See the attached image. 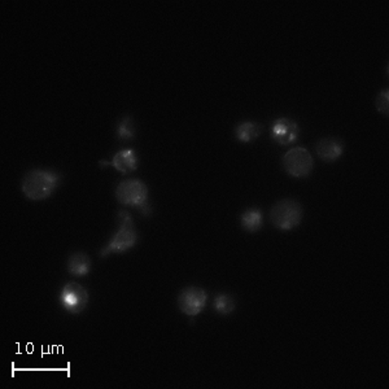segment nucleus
Instances as JSON below:
<instances>
[{
    "label": "nucleus",
    "instance_id": "f257e3e1",
    "mask_svg": "<svg viewBox=\"0 0 389 389\" xmlns=\"http://www.w3.org/2000/svg\"><path fill=\"white\" fill-rule=\"evenodd\" d=\"M60 180L61 176L55 170L33 169L23 176V195L30 200H45L55 192Z\"/></svg>",
    "mask_w": 389,
    "mask_h": 389
},
{
    "label": "nucleus",
    "instance_id": "f03ea898",
    "mask_svg": "<svg viewBox=\"0 0 389 389\" xmlns=\"http://www.w3.org/2000/svg\"><path fill=\"white\" fill-rule=\"evenodd\" d=\"M118 230L113 235L111 242L101 249V256L112 253H123L132 249L138 242V233L134 226V220L129 211H118Z\"/></svg>",
    "mask_w": 389,
    "mask_h": 389
},
{
    "label": "nucleus",
    "instance_id": "7ed1b4c3",
    "mask_svg": "<svg viewBox=\"0 0 389 389\" xmlns=\"http://www.w3.org/2000/svg\"><path fill=\"white\" fill-rule=\"evenodd\" d=\"M116 198L123 205L135 207L143 215L151 214V207L148 204V189L140 179H126L116 189Z\"/></svg>",
    "mask_w": 389,
    "mask_h": 389
},
{
    "label": "nucleus",
    "instance_id": "20e7f679",
    "mask_svg": "<svg viewBox=\"0 0 389 389\" xmlns=\"http://www.w3.org/2000/svg\"><path fill=\"white\" fill-rule=\"evenodd\" d=\"M270 220L280 230H292L297 227L302 220L300 202L292 199H284L274 204L270 211Z\"/></svg>",
    "mask_w": 389,
    "mask_h": 389
},
{
    "label": "nucleus",
    "instance_id": "39448f33",
    "mask_svg": "<svg viewBox=\"0 0 389 389\" xmlns=\"http://www.w3.org/2000/svg\"><path fill=\"white\" fill-rule=\"evenodd\" d=\"M59 301L61 308L67 313L81 314L89 305V292L77 282H69L60 291Z\"/></svg>",
    "mask_w": 389,
    "mask_h": 389
},
{
    "label": "nucleus",
    "instance_id": "423d86ee",
    "mask_svg": "<svg viewBox=\"0 0 389 389\" xmlns=\"http://www.w3.org/2000/svg\"><path fill=\"white\" fill-rule=\"evenodd\" d=\"M283 167L289 176L295 178H305L311 176L314 160L308 149L304 147H296L283 156Z\"/></svg>",
    "mask_w": 389,
    "mask_h": 389
},
{
    "label": "nucleus",
    "instance_id": "0eeeda50",
    "mask_svg": "<svg viewBox=\"0 0 389 389\" xmlns=\"http://www.w3.org/2000/svg\"><path fill=\"white\" fill-rule=\"evenodd\" d=\"M208 300V295L200 287L191 286L187 288L182 289L178 296V306L182 313L189 317H196L204 311Z\"/></svg>",
    "mask_w": 389,
    "mask_h": 389
},
{
    "label": "nucleus",
    "instance_id": "6e6552de",
    "mask_svg": "<svg viewBox=\"0 0 389 389\" xmlns=\"http://www.w3.org/2000/svg\"><path fill=\"white\" fill-rule=\"evenodd\" d=\"M299 125L293 120L282 117L275 120L271 126V138L280 145L295 143L299 139Z\"/></svg>",
    "mask_w": 389,
    "mask_h": 389
},
{
    "label": "nucleus",
    "instance_id": "1a4fd4ad",
    "mask_svg": "<svg viewBox=\"0 0 389 389\" xmlns=\"http://www.w3.org/2000/svg\"><path fill=\"white\" fill-rule=\"evenodd\" d=\"M315 151L324 162H335L344 152V143L336 138H324L315 145Z\"/></svg>",
    "mask_w": 389,
    "mask_h": 389
},
{
    "label": "nucleus",
    "instance_id": "9d476101",
    "mask_svg": "<svg viewBox=\"0 0 389 389\" xmlns=\"http://www.w3.org/2000/svg\"><path fill=\"white\" fill-rule=\"evenodd\" d=\"M101 165H111V167H116L120 173L129 174L138 169V156L134 149L127 148V149L118 151L116 155L113 156L111 162L101 161Z\"/></svg>",
    "mask_w": 389,
    "mask_h": 389
},
{
    "label": "nucleus",
    "instance_id": "9b49d317",
    "mask_svg": "<svg viewBox=\"0 0 389 389\" xmlns=\"http://www.w3.org/2000/svg\"><path fill=\"white\" fill-rule=\"evenodd\" d=\"M67 273L73 277H86L91 270V260L83 252H76L67 258Z\"/></svg>",
    "mask_w": 389,
    "mask_h": 389
},
{
    "label": "nucleus",
    "instance_id": "f8f14e48",
    "mask_svg": "<svg viewBox=\"0 0 389 389\" xmlns=\"http://www.w3.org/2000/svg\"><path fill=\"white\" fill-rule=\"evenodd\" d=\"M262 133V125L255 123V121H244L239 123L235 129V135L239 142L249 143L257 139Z\"/></svg>",
    "mask_w": 389,
    "mask_h": 389
},
{
    "label": "nucleus",
    "instance_id": "ddd939ff",
    "mask_svg": "<svg viewBox=\"0 0 389 389\" xmlns=\"http://www.w3.org/2000/svg\"><path fill=\"white\" fill-rule=\"evenodd\" d=\"M264 224L262 211L258 208H249L242 214V226L248 233H256Z\"/></svg>",
    "mask_w": 389,
    "mask_h": 389
},
{
    "label": "nucleus",
    "instance_id": "4468645a",
    "mask_svg": "<svg viewBox=\"0 0 389 389\" xmlns=\"http://www.w3.org/2000/svg\"><path fill=\"white\" fill-rule=\"evenodd\" d=\"M236 308V302L229 293H220L214 299V309L221 315L231 314Z\"/></svg>",
    "mask_w": 389,
    "mask_h": 389
},
{
    "label": "nucleus",
    "instance_id": "2eb2a0df",
    "mask_svg": "<svg viewBox=\"0 0 389 389\" xmlns=\"http://www.w3.org/2000/svg\"><path fill=\"white\" fill-rule=\"evenodd\" d=\"M135 123L133 117L125 116L117 125V136L120 140H132L135 138Z\"/></svg>",
    "mask_w": 389,
    "mask_h": 389
},
{
    "label": "nucleus",
    "instance_id": "dca6fc26",
    "mask_svg": "<svg viewBox=\"0 0 389 389\" xmlns=\"http://www.w3.org/2000/svg\"><path fill=\"white\" fill-rule=\"evenodd\" d=\"M389 92L388 90H383L379 92L378 98H377V108L380 113L388 114L389 107Z\"/></svg>",
    "mask_w": 389,
    "mask_h": 389
}]
</instances>
